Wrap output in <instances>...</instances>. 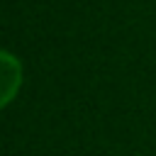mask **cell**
<instances>
[{
	"label": "cell",
	"instance_id": "6da1fadb",
	"mask_svg": "<svg viewBox=\"0 0 156 156\" xmlns=\"http://www.w3.org/2000/svg\"><path fill=\"white\" fill-rule=\"evenodd\" d=\"M0 76H2L0 105H10V100L15 98L20 83H22V68H20V61H17L10 51H2V54H0Z\"/></svg>",
	"mask_w": 156,
	"mask_h": 156
}]
</instances>
